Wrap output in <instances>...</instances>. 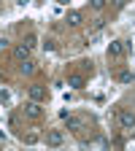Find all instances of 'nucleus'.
Listing matches in <instances>:
<instances>
[{
    "instance_id": "f03ea898",
    "label": "nucleus",
    "mask_w": 135,
    "mask_h": 151,
    "mask_svg": "<svg viewBox=\"0 0 135 151\" xmlns=\"http://www.w3.org/2000/svg\"><path fill=\"white\" fill-rule=\"evenodd\" d=\"M62 143H65V135H62L60 129H51L49 135H46V146H62Z\"/></svg>"
},
{
    "instance_id": "6e6552de",
    "label": "nucleus",
    "mask_w": 135,
    "mask_h": 151,
    "mask_svg": "<svg viewBox=\"0 0 135 151\" xmlns=\"http://www.w3.org/2000/svg\"><path fill=\"white\" fill-rule=\"evenodd\" d=\"M81 22H84V16H81L79 11H68V24H70V27H79Z\"/></svg>"
},
{
    "instance_id": "f3484780",
    "label": "nucleus",
    "mask_w": 135,
    "mask_h": 151,
    "mask_svg": "<svg viewBox=\"0 0 135 151\" xmlns=\"http://www.w3.org/2000/svg\"><path fill=\"white\" fill-rule=\"evenodd\" d=\"M57 3H68V0H57Z\"/></svg>"
},
{
    "instance_id": "9d476101",
    "label": "nucleus",
    "mask_w": 135,
    "mask_h": 151,
    "mask_svg": "<svg viewBox=\"0 0 135 151\" xmlns=\"http://www.w3.org/2000/svg\"><path fill=\"white\" fill-rule=\"evenodd\" d=\"M19 70H22L25 76H30V73H35V62H30V60H22V65H19Z\"/></svg>"
},
{
    "instance_id": "f8f14e48",
    "label": "nucleus",
    "mask_w": 135,
    "mask_h": 151,
    "mask_svg": "<svg viewBox=\"0 0 135 151\" xmlns=\"http://www.w3.org/2000/svg\"><path fill=\"white\" fill-rule=\"evenodd\" d=\"M119 81H122V84H130V81H135V73H122V76H119Z\"/></svg>"
},
{
    "instance_id": "7ed1b4c3",
    "label": "nucleus",
    "mask_w": 135,
    "mask_h": 151,
    "mask_svg": "<svg viewBox=\"0 0 135 151\" xmlns=\"http://www.w3.org/2000/svg\"><path fill=\"white\" fill-rule=\"evenodd\" d=\"M124 54V41H111L108 43V57H122Z\"/></svg>"
},
{
    "instance_id": "1a4fd4ad",
    "label": "nucleus",
    "mask_w": 135,
    "mask_h": 151,
    "mask_svg": "<svg viewBox=\"0 0 135 151\" xmlns=\"http://www.w3.org/2000/svg\"><path fill=\"white\" fill-rule=\"evenodd\" d=\"M14 57H16V60H27V57H30V46H27V43L16 46V49H14Z\"/></svg>"
},
{
    "instance_id": "0eeeda50",
    "label": "nucleus",
    "mask_w": 135,
    "mask_h": 151,
    "mask_svg": "<svg viewBox=\"0 0 135 151\" xmlns=\"http://www.w3.org/2000/svg\"><path fill=\"white\" fill-rule=\"evenodd\" d=\"M68 86L70 89H84V76H79V73L68 76Z\"/></svg>"
},
{
    "instance_id": "ddd939ff",
    "label": "nucleus",
    "mask_w": 135,
    "mask_h": 151,
    "mask_svg": "<svg viewBox=\"0 0 135 151\" xmlns=\"http://www.w3.org/2000/svg\"><path fill=\"white\" fill-rule=\"evenodd\" d=\"M25 143H27V146H32V143H38V135H35V132H30V135H25Z\"/></svg>"
},
{
    "instance_id": "20e7f679",
    "label": "nucleus",
    "mask_w": 135,
    "mask_h": 151,
    "mask_svg": "<svg viewBox=\"0 0 135 151\" xmlns=\"http://www.w3.org/2000/svg\"><path fill=\"white\" fill-rule=\"evenodd\" d=\"M119 122H122V127H124V129H132V127H135V113L122 111V113H119Z\"/></svg>"
},
{
    "instance_id": "dca6fc26",
    "label": "nucleus",
    "mask_w": 135,
    "mask_h": 151,
    "mask_svg": "<svg viewBox=\"0 0 135 151\" xmlns=\"http://www.w3.org/2000/svg\"><path fill=\"white\" fill-rule=\"evenodd\" d=\"M25 43H27V46L32 49V46H35V35H27V38H25Z\"/></svg>"
},
{
    "instance_id": "2eb2a0df",
    "label": "nucleus",
    "mask_w": 135,
    "mask_h": 151,
    "mask_svg": "<svg viewBox=\"0 0 135 151\" xmlns=\"http://www.w3.org/2000/svg\"><path fill=\"white\" fill-rule=\"evenodd\" d=\"M111 6H113V8H124L127 0H111Z\"/></svg>"
},
{
    "instance_id": "9b49d317",
    "label": "nucleus",
    "mask_w": 135,
    "mask_h": 151,
    "mask_svg": "<svg viewBox=\"0 0 135 151\" xmlns=\"http://www.w3.org/2000/svg\"><path fill=\"white\" fill-rule=\"evenodd\" d=\"M105 24H108L105 19H103V16H97V19H95V22H92V30H95V32H100V30H103Z\"/></svg>"
},
{
    "instance_id": "4468645a",
    "label": "nucleus",
    "mask_w": 135,
    "mask_h": 151,
    "mask_svg": "<svg viewBox=\"0 0 135 151\" xmlns=\"http://www.w3.org/2000/svg\"><path fill=\"white\" fill-rule=\"evenodd\" d=\"M89 6H92V8H97V11H100V8H105V0H89Z\"/></svg>"
},
{
    "instance_id": "f257e3e1",
    "label": "nucleus",
    "mask_w": 135,
    "mask_h": 151,
    "mask_svg": "<svg viewBox=\"0 0 135 151\" xmlns=\"http://www.w3.org/2000/svg\"><path fill=\"white\" fill-rule=\"evenodd\" d=\"M43 113V108H41V103L38 100H30L27 105H25V116H30V119H38Z\"/></svg>"
},
{
    "instance_id": "39448f33",
    "label": "nucleus",
    "mask_w": 135,
    "mask_h": 151,
    "mask_svg": "<svg viewBox=\"0 0 135 151\" xmlns=\"http://www.w3.org/2000/svg\"><path fill=\"white\" fill-rule=\"evenodd\" d=\"M27 92H30V100H38V103H41V100L46 97V89H43V86H38V84H32Z\"/></svg>"
},
{
    "instance_id": "423d86ee",
    "label": "nucleus",
    "mask_w": 135,
    "mask_h": 151,
    "mask_svg": "<svg viewBox=\"0 0 135 151\" xmlns=\"http://www.w3.org/2000/svg\"><path fill=\"white\" fill-rule=\"evenodd\" d=\"M65 122H68V129H70V132H81V129H84V119H76V116H68Z\"/></svg>"
}]
</instances>
